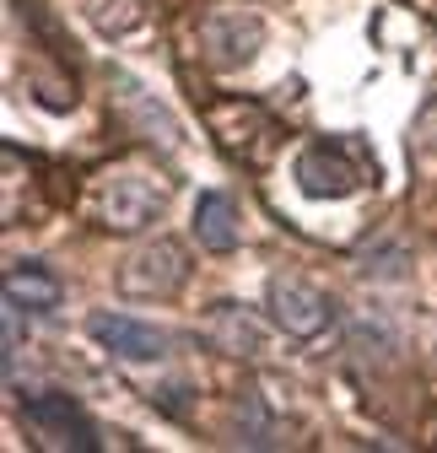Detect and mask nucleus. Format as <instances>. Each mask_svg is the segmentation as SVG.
I'll return each mask as SVG.
<instances>
[{"instance_id": "f257e3e1", "label": "nucleus", "mask_w": 437, "mask_h": 453, "mask_svg": "<svg viewBox=\"0 0 437 453\" xmlns=\"http://www.w3.org/2000/svg\"><path fill=\"white\" fill-rule=\"evenodd\" d=\"M362 184H378V162L362 151V141L335 135V141H313L297 157V189L313 200H346Z\"/></svg>"}, {"instance_id": "f03ea898", "label": "nucleus", "mask_w": 437, "mask_h": 453, "mask_svg": "<svg viewBox=\"0 0 437 453\" xmlns=\"http://www.w3.org/2000/svg\"><path fill=\"white\" fill-rule=\"evenodd\" d=\"M189 280V254L179 238H151L119 265V292L125 297H173Z\"/></svg>"}, {"instance_id": "7ed1b4c3", "label": "nucleus", "mask_w": 437, "mask_h": 453, "mask_svg": "<svg viewBox=\"0 0 437 453\" xmlns=\"http://www.w3.org/2000/svg\"><path fill=\"white\" fill-rule=\"evenodd\" d=\"M22 426L33 432L38 448H76V453H92L103 437L92 426V416L71 400V394H33L22 405Z\"/></svg>"}, {"instance_id": "20e7f679", "label": "nucleus", "mask_w": 437, "mask_h": 453, "mask_svg": "<svg viewBox=\"0 0 437 453\" xmlns=\"http://www.w3.org/2000/svg\"><path fill=\"white\" fill-rule=\"evenodd\" d=\"M211 130L222 141V151L243 167H259L270 151H276V119L259 108V103H243V97H227L211 108Z\"/></svg>"}, {"instance_id": "39448f33", "label": "nucleus", "mask_w": 437, "mask_h": 453, "mask_svg": "<svg viewBox=\"0 0 437 453\" xmlns=\"http://www.w3.org/2000/svg\"><path fill=\"white\" fill-rule=\"evenodd\" d=\"M162 211V184L125 167V173H108L103 189H97V216L103 226H114V233H141L146 221H157Z\"/></svg>"}, {"instance_id": "423d86ee", "label": "nucleus", "mask_w": 437, "mask_h": 453, "mask_svg": "<svg viewBox=\"0 0 437 453\" xmlns=\"http://www.w3.org/2000/svg\"><path fill=\"white\" fill-rule=\"evenodd\" d=\"M264 43V22L243 6H227V12H211L200 22V49H205V60L216 71H233V65H249L254 54Z\"/></svg>"}, {"instance_id": "0eeeda50", "label": "nucleus", "mask_w": 437, "mask_h": 453, "mask_svg": "<svg viewBox=\"0 0 437 453\" xmlns=\"http://www.w3.org/2000/svg\"><path fill=\"white\" fill-rule=\"evenodd\" d=\"M270 313H276V324L292 340H318L324 329L335 324L330 292L308 287V280H297V275H276V280H270Z\"/></svg>"}, {"instance_id": "6e6552de", "label": "nucleus", "mask_w": 437, "mask_h": 453, "mask_svg": "<svg viewBox=\"0 0 437 453\" xmlns=\"http://www.w3.org/2000/svg\"><path fill=\"white\" fill-rule=\"evenodd\" d=\"M87 329H92L97 346L114 351L119 362H157V357H168V334H162L157 324H146V319H130V313H92Z\"/></svg>"}, {"instance_id": "1a4fd4ad", "label": "nucleus", "mask_w": 437, "mask_h": 453, "mask_svg": "<svg viewBox=\"0 0 437 453\" xmlns=\"http://www.w3.org/2000/svg\"><path fill=\"white\" fill-rule=\"evenodd\" d=\"M200 340L222 357H259L264 351V324L243 308V303H216L200 319Z\"/></svg>"}, {"instance_id": "9d476101", "label": "nucleus", "mask_w": 437, "mask_h": 453, "mask_svg": "<svg viewBox=\"0 0 437 453\" xmlns=\"http://www.w3.org/2000/svg\"><path fill=\"white\" fill-rule=\"evenodd\" d=\"M195 238H200V249H211V254H233L238 238H243L238 200L222 195V189H205V195L195 200Z\"/></svg>"}, {"instance_id": "9b49d317", "label": "nucleus", "mask_w": 437, "mask_h": 453, "mask_svg": "<svg viewBox=\"0 0 437 453\" xmlns=\"http://www.w3.org/2000/svg\"><path fill=\"white\" fill-rule=\"evenodd\" d=\"M60 280H54L49 270H38V265H12L6 270V303H17V308H27V313H54L60 308Z\"/></svg>"}, {"instance_id": "f8f14e48", "label": "nucleus", "mask_w": 437, "mask_h": 453, "mask_svg": "<svg viewBox=\"0 0 437 453\" xmlns=\"http://www.w3.org/2000/svg\"><path fill=\"white\" fill-rule=\"evenodd\" d=\"M114 0H97V12H92V22L103 27V33H130V27H141V0H119V12H108Z\"/></svg>"}, {"instance_id": "ddd939ff", "label": "nucleus", "mask_w": 437, "mask_h": 453, "mask_svg": "<svg viewBox=\"0 0 437 453\" xmlns=\"http://www.w3.org/2000/svg\"><path fill=\"white\" fill-rule=\"evenodd\" d=\"M410 146H416L421 157H437V97H426V103H421L416 130H410Z\"/></svg>"}]
</instances>
